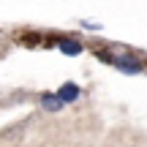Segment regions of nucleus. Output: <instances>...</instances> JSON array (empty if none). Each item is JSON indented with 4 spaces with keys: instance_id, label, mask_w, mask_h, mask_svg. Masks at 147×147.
Segmentation results:
<instances>
[{
    "instance_id": "f03ea898",
    "label": "nucleus",
    "mask_w": 147,
    "mask_h": 147,
    "mask_svg": "<svg viewBox=\"0 0 147 147\" xmlns=\"http://www.w3.org/2000/svg\"><path fill=\"white\" fill-rule=\"evenodd\" d=\"M57 49L65 55V57H79V55L84 52V44L79 41V38H71V36H57Z\"/></svg>"
},
{
    "instance_id": "7ed1b4c3",
    "label": "nucleus",
    "mask_w": 147,
    "mask_h": 147,
    "mask_svg": "<svg viewBox=\"0 0 147 147\" xmlns=\"http://www.w3.org/2000/svg\"><path fill=\"white\" fill-rule=\"evenodd\" d=\"M79 95H82V90H79L76 82H63L57 87V98L63 104H74V101H79Z\"/></svg>"
},
{
    "instance_id": "39448f33",
    "label": "nucleus",
    "mask_w": 147,
    "mask_h": 147,
    "mask_svg": "<svg viewBox=\"0 0 147 147\" xmlns=\"http://www.w3.org/2000/svg\"><path fill=\"white\" fill-rule=\"evenodd\" d=\"M19 41L25 44V47H41V44H44V36H41V33H22Z\"/></svg>"
},
{
    "instance_id": "423d86ee",
    "label": "nucleus",
    "mask_w": 147,
    "mask_h": 147,
    "mask_svg": "<svg viewBox=\"0 0 147 147\" xmlns=\"http://www.w3.org/2000/svg\"><path fill=\"white\" fill-rule=\"evenodd\" d=\"M82 27H87V30H101V25H95V22H79Z\"/></svg>"
},
{
    "instance_id": "20e7f679",
    "label": "nucleus",
    "mask_w": 147,
    "mask_h": 147,
    "mask_svg": "<svg viewBox=\"0 0 147 147\" xmlns=\"http://www.w3.org/2000/svg\"><path fill=\"white\" fill-rule=\"evenodd\" d=\"M38 104H41L44 112H60L65 106L63 101L57 98V93H41V95H38Z\"/></svg>"
},
{
    "instance_id": "f257e3e1",
    "label": "nucleus",
    "mask_w": 147,
    "mask_h": 147,
    "mask_svg": "<svg viewBox=\"0 0 147 147\" xmlns=\"http://www.w3.org/2000/svg\"><path fill=\"white\" fill-rule=\"evenodd\" d=\"M93 55L98 60H104L106 65H112V68L123 71V74H131V76H136V74H144L147 65L142 57H136L134 52H128V49H120V47H109V49H101L95 47Z\"/></svg>"
}]
</instances>
